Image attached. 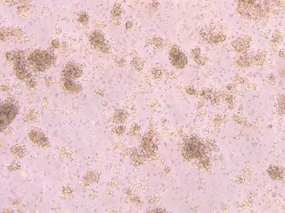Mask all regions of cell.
Segmentation results:
<instances>
[{
  "label": "cell",
  "mask_w": 285,
  "mask_h": 213,
  "mask_svg": "<svg viewBox=\"0 0 285 213\" xmlns=\"http://www.w3.org/2000/svg\"><path fill=\"white\" fill-rule=\"evenodd\" d=\"M191 55L193 60L199 66H203L206 63L205 58L201 55V50L199 48H194L191 51Z\"/></svg>",
  "instance_id": "cell-12"
},
{
  "label": "cell",
  "mask_w": 285,
  "mask_h": 213,
  "mask_svg": "<svg viewBox=\"0 0 285 213\" xmlns=\"http://www.w3.org/2000/svg\"><path fill=\"white\" fill-rule=\"evenodd\" d=\"M77 20L80 24H86L89 21L88 15L85 12H81L78 13Z\"/></svg>",
  "instance_id": "cell-18"
},
{
  "label": "cell",
  "mask_w": 285,
  "mask_h": 213,
  "mask_svg": "<svg viewBox=\"0 0 285 213\" xmlns=\"http://www.w3.org/2000/svg\"><path fill=\"white\" fill-rule=\"evenodd\" d=\"M235 63L239 68L244 69L251 66L253 63L252 58L247 55H240L236 58Z\"/></svg>",
  "instance_id": "cell-11"
},
{
  "label": "cell",
  "mask_w": 285,
  "mask_h": 213,
  "mask_svg": "<svg viewBox=\"0 0 285 213\" xmlns=\"http://www.w3.org/2000/svg\"><path fill=\"white\" fill-rule=\"evenodd\" d=\"M169 59L172 66L177 69H184L187 63V58L184 53L176 47H173L170 50Z\"/></svg>",
  "instance_id": "cell-5"
},
{
  "label": "cell",
  "mask_w": 285,
  "mask_h": 213,
  "mask_svg": "<svg viewBox=\"0 0 285 213\" xmlns=\"http://www.w3.org/2000/svg\"><path fill=\"white\" fill-rule=\"evenodd\" d=\"M151 43L154 45L156 48L158 49H163L165 47L166 44L163 40L160 38H153L151 40Z\"/></svg>",
  "instance_id": "cell-16"
},
{
  "label": "cell",
  "mask_w": 285,
  "mask_h": 213,
  "mask_svg": "<svg viewBox=\"0 0 285 213\" xmlns=\"http://www.w3.org/2000/svg\"><path fill=\"white\" fill-rule=\"evenodd\" d=\"M11 152L15 157L20 158L22 157L25 153V150L21 146H14L11 148Z\"/></svg>",
  "instance_id": "cell-15"
},
{
  "label": "cell",
  "mask_w": 285,
  "mask_h": 213,
  "mask_svg": "<svg viewBox=\"0 0 285 213\" xmlns=\"http://www.w3.org/2000/svg\"><path fill=\"white\" fill-rule=\"evenodd\" d=\"M63 82V86L64 90L70 93H74L79 92L82 88V85L76 79L69 78H61Z\"/></svg>",
  "instance_id": "cell-9"
},
{
  "label": "cell",
  "mask_w": 285,
  "mask_h": 213,
  "mask_svg": "<svg viewBox=\"0 0 285 213\" xmlns=\"http://www.w3.org/2000/svg\"><path fill=\"white\" fill-rule=\"evenodd\" d=\"M82 69L75 62H70L61 71V78L77 79L82 75Z\"/></svg>",
  "instance_id": "cell-6"
},
{
  "label": "cell",
  "mask_w": 285,
  "mask_h": 213,
  "mask_svg": "<svg viewBox=\"0 0 285 213\" xmlns=\"http://www.w3.org/2000/svg\"><path fill=\"white\" fill-rule=\"evenodd\" d=\"M159 6V3L156 1V0H154L153 1V2L151 4V8L152 10H154V9H156L157 10L158 8V7Z\"/></svg>",
  "instance_id": "cell-25"
},
{
  "label": "cell",
  "mask_w": 285,
  "mask_h": 213,
  "mask_svg": "<svg viewBox=\"0 0 285 213\" xmlns=\"http://www.w3.org/2000/svg\"><path fill=\"white\" fill-rule=\"evenodd\" d=\"M279 112L281 114H285V100L284 98H281V100L278 104Z\"/></svg>",
  "instance_id": "cell-22"
},
{
  "label": "cell",
  "mask_w": 285,
  "mask_h": 213,
  "mask_svg": "<svg viewBox=\"0 0 285 213\" xmlns=\"http://www.w3.org/2000/svg\"><path fill=\"white\" fill-rule=\"evenodd\" d=\"M211 92H209V90H204L203 92V93H202V95H203L204 97L206 98H208L210 96H211Z\"/></svg>",
  "instance_id": "cell-26"
},
{
  "label": "cell",
  "mask_w": 285,
  "mask_h": 213,
  "mask_svg": "<svg viewBox=\"0 0 285 213\" xmlns=\"http://www.w3.org/2000/svg\"><path fill=\"white\" fill-rule=\"evenodd\" d=\"M250 40L247 37L238 38L232 43V46L236 52L240 53H244L250 48Z\"/></svg>",
  "instance_id": "cell-10"
},
{
  "label": "cell",
  "mask_w": 285,
  "mask_h": 213,
  "mask_svg": "<svg viewBox=\"0 0 285 213\" xmlns=\"http://www.w3.org/2000/svg\"><path fill=\"white\" fill-rule=\"evenodd\" d=\"M55 55L49 51L36 50L27 58L29 67L35 72H44L55 62Z\"/></svg>",
  "instance_id": "cell-1"
},
{
  "label": "cell",
  "mask_w": 285,
  "mask_h": 213,
  "mask_svg": "<svg viewBox=\"0 0 285 213\" xmlns=\"http://www.w3.org/2000/svg\"><path fill=\"white\" fill-rule=\"evenodd\" d=\"M187 92L189 93V94H190V95H195L196 93L195 92V91L194 90H193L192 88H188L187 90Z\"/></svg>",
  "instance_id": "cell-29"
},
{
  "label": "cell",
  "mask_w": 285,
  "mask_h": 213,
  "mask_svg": "<svg viewBox=\"0 0 285 213\" xmlns=\"http://www.w3.org/2000/svg\"><path fill=\"white\" fill-rule=\"evenodd\" d=\"M29 135L31 142L35 144L38 145L40 147L45 148L49 146V142L48 141L47 138L39 129L35 128L32 130Z\"/></svg>",
  "instance_id": "cell-8"
},
{
  "label": "cell",
  "mask_w": 285,
  "mask_h": 213,
  "mask_svg": "<svg viewBox=\"0 0 285 213\" xmlns=\"http://www.w3.org/2000/svg\"><path fill=\"white\" fill-rule=\"evenodd\" d=\"M203 150V144L195 138H190L184 144L183 154L185 158L190 159L200 157Z\"/></svg>",
  "instance_id": "cell-4"
},
{
  "label": "cell",
  "mask_w": 285,
  "mask_h": 213,
  "mask_svg": "<svg viewBox=\"0 0 285 213\" xmlns=\"http://www.w3.org/2000/svg\"><path fill=\"white\" fill-rule=\"evenodd\" d=\"M1 111V128L2 130L12 121L18 113V107L12 101L8 100L2 104Z\"/></svg>",
  "instance_id": "cell-2"
},
{
  "label": "cell",
  "mask_w": 285,
  "mask_h": 213,
  "mask_svg": "<svg viewBox=\"0 0 285 213\" xmlns=\"http://www.w3.org/2000/svg\"><path fill=\"white\" fill-rule=\"evenodd\" d=\"M132 22H128L127 24H126V27H127V28H128V29L132 27Z\"/></svg>",
  "instance_id": "cell-30"
},
{
  "label": "cell",
  "mask_w": 285,
  "mask_h": 213,
  "mask_svg": "<svg viewBox=\"0 0 285 213\" xmlns=\"http://www.w3.org/2000/svg\"><path fill=\"white\" fill-rule=\"evenodd\" d=\"M152 72L153 76L156 78H158L160 77L161 76V74L162 73H161V70L158 69V68L153 69V70Z\"/></svg>",
  "instance_id": "cell-23"
},
{
  "label": "cell",
  "mask_w": 285,
  "mask_h": 213,
  "mask_svg": "<svg viewBox=\"0 0 285 213\" xmlns=\"http://www.w3.org/2000/svg\"><path fill=\"white\" fill-rule=\"evenodd\" d=\"M115 118L116 120V121L119 122H123L126 118V116L124 112L121 110L116 111L115 114Z\"/></svg>",
  "instance_id": "cell-19"
},
{
  "label": "cell",
  "mask_w": 285,
  "mask_h": 213,
  "mask_svg": "<svg viewBox=\"0 0 285 213\" xmlns=\"http://www.w3.org/2000/svg\"><path fill=\"white\" fill-rule=\"evenodd\" d=\"M20 168V166L19 163H12L11 164L10 166H8V170L10 171H16V170L19 169Z\"/></svg>",
  "instance_id": "cell-24"
},
{
  "label": "cell",
  "mask_w": 285,
  "mask_h": 213,
  "mask_svg": "<svg viewBox=\"0 0 285 213\" xmlns=\"http://www.w3.org/2000/svg\"><path fill=\"white\" fill-rule=\"evenodd\" d=\"M51 44H52L53 47L55 48H58L59 47V43L58 40H54L51 42Z\"/></svg>",
  "instance_id": "cell-27"
},
{
  "label": "cell",
  "mask_w": 285,
  "mask_h": 213,
  "mask_svg": "<svg viewBox=\"0 0 285 213\" xmlns=\"http://www.w3.org/2000/svg\"><path fill=\"white\" fill-rule=\"evenodd\" d=\"M131 66L135 70L140 71L144 67L143 60L139 57H135L131 61Z\"/></svg>",
  "instance_id": "cell-14"
},
{
  "label": "cell",
  "mask_w": 285,
  "mask_h": 213,
  "mask_svg": "<svg viewBox=\"0 0 285 213\" xmlns=\"http://www.w3.org/2000/svg\"><path fill=\"white\" fill-rule=\"evenodd\" d=\"M98 174H94L92 172L88 171L87 173L86 174L84 178V183L85 184H89L90 183H92L94 181L95 179L98 178L99 176H96Z\"/></svg>",
  "instance_id": "cell-17"
},
{
  "label": "cell",
  "mask_w": 285,
  "mask_h": 213,
  "mask_svg": "<svg viewBox=\"0 0 285 213\" xmlns=\"http://www.w3.org/2000/svg\"><path fill=\"white\" fill-rule=\"evenodd\" d=\"M267 171L270 177L274 180L281 179L283 176V172L282 169L276 166L269 167V168L268 169Z\"/></svg>",
  "instance_id": "cell-13"
},
{
  "label": "cell",
  "mask_w": 285,
  "mask_h": 213,
  "mask_svg": "<svg viewBox=\"0 0 285 213\" xmlns=\"http://www.w3.org/2000/svg\"><path fill=\"white\" fill-rule=\"evenodd\" d=\"M89 40L96 48L105 52L108 51L107 46L104 43L103 34L99 31H93L89 35Z\"/></svg>",
  "instance_id": "cell-7"
},
{
  "label": "cell",
  "mask_w": 285,
  "mask_h": 213,
  "mask_svg": "<svg viewBox=\"0 0 285 213\" xmlns=\"http://www.w3.org/2000/svg\"><path fill=\"white\" fill-rule=\"evenodd\" d=\"M201 36L204 41L214 45L223 42L226 38V34L219 26H213L207 29L201 31Z\"/></svg>",
  "instance_id": "cell-3"
},
{
  "label": "cell",
  "mask_w": 285,
  "mask_h": 213,
  "mask_svg": "<svg viewBox=\"0 0 285 213\" xmlns=\"http://www.w3.org/2000/svg\"><path fill=\"white\" fill-rule=\"evenodd\" d=\"M264 55H263V53H260L254 57V58H252V60L253 63L259 64L262 62V61L264 60Z\"/></svg>",
  "instance_id": "cell-21"
},
{
  "label": "cell",
  "mask_w": 285,
  "mask_h": 213,
  "mask_svg": "<svg viewBox=\"0 0 285 213\" xmlns=\"http://www.w3.org/2000/svg\"><path fill=\"white\" fill-rule=\"evenodd\" d=\"M122 13V9L120 7V5H115L114 6L113 8V10L111 12V15L112 17H114V19H116L120 16Z\"/></svg>",
  "instance_id": "cell-20"
},
{
  "label": "cell",
  "mask_w": 285,
  "mask_h": 213,
  "mask_svg": "<svg viewBox=\"0 0 285 213\" xmlns=\"http://www.w3.org/2000/svg\"><path fill=\"white\" fill-rule=\"evenodd\" d=\"M125 131L124 126H119L116 130V132L118 134H122Z\"/></svg>",
  "instance_id": "cell-28"
}]
</instances>
